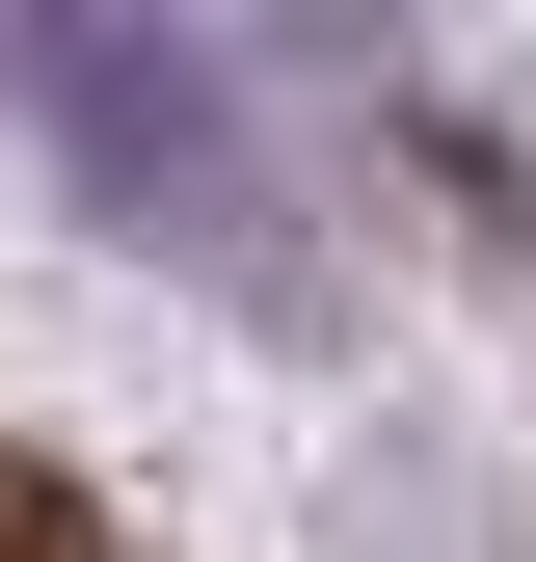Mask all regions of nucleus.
I'll list each match as a JSON object with an SVG mask.
<instances>
[{
    "instance_id": "obj_1",
    "label": "nucleus",
    "mask_w": 536,
    "mask_h": 562,
    "mask_svg": "<svg viewBox=\"0 0 536 562\" xmlns=\"http://www.w3.org/2000/svg\"><path fill=\"white\" fill-rule=\"evenodd\" d=\"M0 562H108V509H81L54 456H0Z\"/></svg>"
}]
</instances>
